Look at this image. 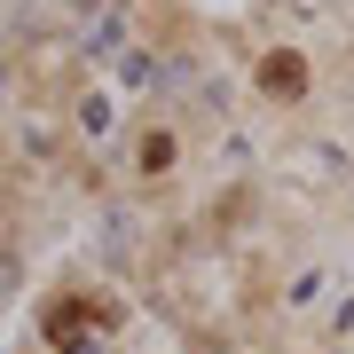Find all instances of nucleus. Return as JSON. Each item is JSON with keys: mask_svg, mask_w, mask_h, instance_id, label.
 Masks as SVG:
<instances>
[{"mask_svg": "<svg viewBox=\"0 0 354 354\" xmlns=\"http://www.w3.org/2000/svg\"><path fill=\"white\" fill-rule=\"evenodd\" d=\"M260 87H276V95H299V87H307V64H299V55H276V64H260Z\"/></svg>", "mask_w": 354, "mask_h": 354, "instance_id": "1", "label": "nucleus"}]
</instances>
